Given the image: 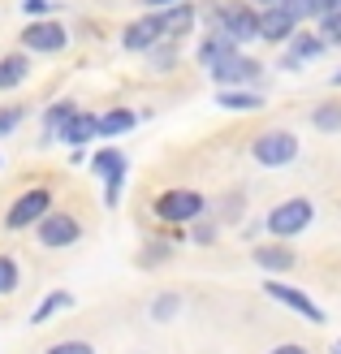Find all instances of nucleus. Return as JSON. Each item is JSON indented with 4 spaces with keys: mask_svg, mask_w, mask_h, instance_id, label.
Here are the masks:
<instances>
[{
    "mask_svg": "<svg viewBox=\"0 0 341 354\" xmlns=\"http://www.w3.org/2000/svg\"><path fill=\"white\" fill-rule=\"evenodd\" d=\"M333 86H341V69H337V74H333Z\"/></svg>",
    "mask_w": 341,
    "mask_h": 354,
    "instance_id": "36",
    "label": "nucleus"
},
{
    "mask_svg": "<svg viewBox=\"0 0 341 354\" xmlns=\"http://www.w3.org/2000/svg\"><path fill=\"white\" fill-rule=\"evenodd\" d=\"M250 5H259V9H273V5H285V0H250Z\"/></svg>",
    "mask_w": 341,
    "mask_h": 354,
    "instance_id": "35",
    "label": "nucleus"
},
{
    "mask_svg": "<svg viewBox=\"0 0 341 354\" xmlns=\"http://www.w3.org/2000/svg\"><path fill=\"white\" fill-rule=\"evenodd\" d=\"M30 78V57L26 52H5L0 57V91H13Z\"/></svg>",
    "mask_w": 341,
    "mask_h": 354,
    "instance_id": "15",
    "label": "nucleus"
},
{
    "mask_svg": "<svg viewBox=\"0 0 341 354\" xmlns=\"http://www.w3.org/2000/svg\"><path fill=\"white\" fill-rule=\"evenodd\" d=\"M250 160L264 169H281L298 160V134L294 130H264L255 143H250Z\"/></svg>",
    "mask_w": 341,
    "mask_h": 354,
    "instance_id": "1",
    "label": "nucleus"
},
{
    "mask_svg": "<svg viewBox=\"0 0 341 354\" xmlns=\"http://www.w3.org/2000/svg\"><path fill=\"white\" fill-rule=\"evenodd\" d=\"M17 281H22V268H17L13 255H0V298L17 290Z\"/></svg>",
    "mask_w": 341,
    "mask_h": 354,
    "instance_id": "25",
    "label": "nucleus"
},
{
    "mask_svg": "<svg viewBox=\"0 0 341 354\" xmlns=\"http://www.w3.org/2000/svg\"><path fill=\"white\" fill-rule=\"evenodd\" d=\"M233 52H238V44H233L229 35H221V30H212L208 39L199 44V65H208V69H212V65H221L225 57H233Z\"/></svg>",
    "mask_w": 341,
    "mask_h": 354,
    "instance_id": "19",
    "label": "nucleus"
},
{
    "mask_svg": "<svg viewBox=\"0 0 341 354\" xmlns=\"http://www.w3.org/2000/svg\"><path fill=\"white\" fill-rule=\"evenodd\" d=\"M311 221H315V207H311V199H302V194H298V199H285V203H277L273 212H268V216H264V229L281 242V238L302 234Z\"/></svg>",
    "mask_w": 341,
    "mask_h": 354,
    "instance_id": "2",
    "label": "nucleus"
},
{
    "mask_svg": "<svg viewBox=\"0 0 341 354\" xmlns=\"http://www.w3.org/2000/svg\"><path fill=\"white\" fill-rule=\"evenodd\" d=\"M65 307H74V294H69V290H52V294L44 298V303L30 311V324H48L52 315H57V311H65Z\"/></svg>",
    "mask_w": 341,
    "mask_h": 354,
    "instance_id": "22",
    "label": "nucleus"
},
{
    "mask_svg": "<svg viewBox=\"0 0 341 354\" xmlns=\"http://www.w3.org/2000/svg\"><path fill=\"white\" fill-rule=\"evenodd\" d=\"M324 52H329V44H324V35H320V30H298L294 39H290V57H298L302 65H307V61H320Z\"/></svg>",
    "mask_w": 341,
    "mask_h": 354,
    "instance_id": "18",
    "label": "nucleus"
},
{
    "mask_svg": "<svg viewBox=\"0 0 341 354\" xmlns=\"http://www.w3.org/2000/svg\"><path fill=\"white\" fill-rule=\"evenodd\" d=\"M91 138H100L95 113H74V117H69V126L61 130V143H65V147H86Z\"/></svg>",
    "mask_w": 341,
    "mask_h": 354,
    "instance_id": "14",
    "label": "nucleus"
},
{
    "mask_svg": "<svg viewBox=\"0 0 341 354\" xmlns=\"http://www.w3.org/2000/svg\"><path fill=\"white\" fill-rule=\"evenodd\" d=\"M216 104L233 113H250V109H264V95L250 91V86H233V91H216Z\"/></svg>",
    "mask_w": 341,
    "mask_h": 354,
    "instance_id": "21",
    "label": "nucleus"
},
{
    "mask_svg": "<svg viewBox=\"0 0 341 354\" xmlns=\"http://www.w3.org/2000/svg\"><path fill=\"white\" fill-rule=\"evenodd\" d=\"M177 311H182V298H177V294H160L156 303H151V320L156 324H169Z\"/></svg>",
    "mask_w": 341,
    "mask_h": 354,
    "instance_id": "24",
    "label": "nucleus"
},
{
    "mask_svg": "<svg viewBox=\"0 0 341 354\" xmlns=\"http://www.w3.org/2000/svg\"><path fill=\"white\" fill-rule=\"evenodd\" d=\"M333 354H341V342H337V350H333Z\"/></svg>",
    "mask_w": 341,
    "mask_h": 354,
    "instance_id": "37",
    "label": "nucleus"
},
{
    "mask_svg": "<svg viewBox=\"0 0 341 354\" xmlns=\"http://www.w3.org/2000/svg\"><path fill=\"white\" fill-rule=\"evenodd\" d=\"M298 22H320V0H285Z\"/></svg>",
    "mask_w": 341,
    "mask_h": 354,
    "instance_id": "26",
    "label": "nucleus"
},
{
    "mask_svg": "<svg viewBox=\"0 0 341 354\" xmlns=\"http://www.w3.org/2000/svg\"><path fill=\"white\" fill-rule=\"evenodd\" d=\"M91 169H95V177L104 182V207H117L121 203V186H125V169H130L125 151H117V147L95 151L91 156Z\"/></svg>",
    "mask_w": 341,
    "mask_h": 354,
    "instance_id": "5",
    "label": "nucleus"
},
{
    "mask_svg": "<svg viewBox=\"0 0 341 354\" xmlns=\"http://www.w3.org/2000/svg\"><path fill=\"white\" fill-rule=\"evenodd\" d=\"M151 9H169V5H182V0H147Z\"/></svg>",
    "mask_w": 341,
    "mask_h": 354,
    "instance_id": "34",
    "label": "nucleus"
},
{
    "mask_svg": "<svg viewBox=\"0 0 341 354\" xmlns=\"http://www.w3.org/2000/svg\"><path fill=\"white\" fill-rule=\"evenodd\" d=\"M264 65L255 57H246V52H233V57H225L221 65H212V82L221 86V91H233V86H250L259 82Z\"/></svg>",
    "mask_w": 341,
    "mask_h": 354,
    "instance_id": "9",
    "label": "nucleus"
},
{
    "mask_svg": "<svg viewBox=\"0 0 341 354\" xmlns=\"http://www.w3.org/2000/svg\"><path fill=\"white\" fill-rule=\"evenodd\" d=\"M156 13L165 17V35H169V39H182V35L194 26V17H199L186 0H182V5H169V9H156Z\"/></svg>",
    "mask_w": 341,
    "mask_h": 354,
    "instance_id": "20",
    "label": "nucleus"
},
{
    "mask_svg": "<svg viewBox=\"0 0 341 354\" xmlns=\"http://www.w3.org/2000/svg\"><path fill=\"white\" fill-rule=\"evenodd\" d=\"M0 169H5V156H0Z\"/></svg>",
    "mask_w": 341,
    "mask_h": 354,
    "instance_id": "38",
    "label": "nucleus"
},
{
    "mask_svg": "<svg viewBox=\"0 0 341 354\" xmlns=\"http://www.w3.org/2000/svg\"><path fill=\"white\" fill-rule=\"evenodd\" d=\"M194 242H216V225H194Z\"/></svg>",
    "mask_w": 341,
    "mask_h": 354,
    "instance_id": "32",
    "label": "nucleus"
},
{
    "mask_svg": "<svg viewBox=\"0 0 341 354\" xmlns=\"http://www.w3.org/2000/svg\"><path fill=\"white\" fill-rule=\"evenodd\" d=\"M320 35L324 44H341V17H320Z\"/></svg>",
    "mask_w": 341,
    "mask_h": 354,
    "instance_id": "29",
    "label": "nucleus"
},
{
    "mask_svg": "<svg viewBox=\"0 0 341 354\" xmlns=\"http://www.w3.org/2000/svg\"><path fill=\"white\" fill-rule=\"evenodd\" d=\"M294 35H298V17L290 13V5L259 9V39H268V44H290Z\"/></svg>",
    "mask_w": 341,
    "mask_h": 354,
    "instance_id": "12",
    "label": "nucleus"
},
{
    "mask_svg": "<svg viewBox=\"0 0 341 354\" xmlns=\"http://www.w3.org/2000/svg\"><path fill=\"white\" fill-rule=\"evenodd\" d=\"M22 13H30V22H44V17L52 13L48 0H22Z\"/></svg>",
    "mask_w": 341,
    "mask_h": 354,
    "instance_id": "30",
    "label": "nucleus"
},
{
    "mask_svg": "<svg viewBox=\"0 0 341 354\" xmlns=\"http://www.w3.org/2000/svg\"><path fill=\"white\" fill-rule=\"evenodd\" d=\"M259 263V268H268V272H290L294 263H298V255L290 251L285 242H273V246H255V255H250Z\"/></svg>",
    "mask_w": 341,
    "mask_h": 354,
    "instance_id": "16",
    "label": "nucleus"
},
{
    "mask_svg": "<svg viewBox=\"0 0 341 354\" xmlns=\"http://www.w3.org/2000/svg\"><path fill=\"white\" fill-rule=\"evenodd\" d=\"M95 126H100V138H121L138 126V113L134 109H109V113H95Z\"/></svg>",
    "mask_w": 341,
    "mask_h": 354,
    "instance_id": "13",
    "label": "nucleus"
},
{
    "mask_svg": "<svg viewBox=\"0 0 341 354\" xmlns=\"http://www.w3.org/2000/svg\"><path fill=\"white\" fill-rule=\"evenodd\" d=\"M165 259H169V246H147V255H142L147 268H156V263H165Z\"/></svg>",
    "mask_w": 341,
    "mask_h": 354,
    "instance_id": "31",
    "label": "nucleus"
},
{
    "mask_svg": "<svg viewBox=\"0 0 341 354\" xmlns=\"http://www.w3.org/2000/svg\"><path fill=\"white\" fill-rule=\"evenodd\" d=\"M48 212H52V190L48 186H30L26 194H17L13 207L5 212V229H30V225H39Z\"/></svg>",
    "mask_w": 341,
    "mask_h": 354,
    "instance_id": "6",
    "label": "nucleus"
},
{
    "mask_svg": "<svg viewBox=\"0 0 341 354\" xmlns=\"http://www.w3.org/2000/svg\"><path fill=\"white\" fill-rule=\"evenodd\" d=\"M74 113H82L74 100H57V104H48V109H44V138H48V143H52V138H61V130L69 126V117H74Z\"/></svg>",
    "mask_w": 341,
    "mask_h": 354,
    "instance_id": "17",
    "label": "nucleus"
},
{
    "mask_svg": "<svg viewBox=\"0 0 341 354\" xmlns=\"http://www.w3.org/2000/svg\"><path fill=\"white\" fill-rule=\"evenodd\" d=\"M311 126L324 130V134H337V130H341V104H315Z\"/></svg>",
    "mask_w": 341,
    "mask_h": 354,
    "instance_id": "23",
    "label": "nucleus"
},
{
    "mask_svg": "<svg viewBox=\"0 0 341 354\" xmlns=\"http://www.w3.org/2000/svg\"><path fill=\"white\" fill-rule=\"evenodd\" d=\"M203 194L199 190H190V186H173L165 190L156 199V216L160 221H169V225H190V221H199L203 216Z\"/></svg>",
    "mask_w": 341,
    "mask_h": 354,
    "instance_id": "3",
    "label": "nucleus"
},
{
    "mask_svg": "<svg viewBox=\"0 0 341 354\" xmlns=\"http://www.w3.org/2000/svg\"><path fill=\"white\" fill-rule=\"evenodd\" d=\"M22 48L52 57V52H65V48H69V30L57 22V17H44V22H30V26L22 30Z\"/></svg>",
    "mask_w": 341,
    "mask_h": 354,
    "instance_id": "11",
    "label": "nucleus"
},
{
    "mask_svg": "<svg viewBox=\"0 0 341 354\" xmlns=\"http://www.w3.org/2000/svg\"><path fill=\"white\" fill-rule=\"evenodd\" d=\"M22 117H26V109H0V138H9L22 126Z\"/></svg>",
    "mask_w": 341,
    "mask_h": 354,
    "instance_id": "27",
    "label": "nucleus"
},
{
    "mask_svg": "<svg viewBox=\"0 0 341 354\" xmlns=\"http://www.w3.org/2000/svg\"><path fill=\"white\" fill-rule=\"evenodd\" d=\"M160 39H169L165 17L160 13H142V17H134V22L121 30V48L125 52H151V48H160Z\"/></svg>",
    "mask_w": 341,
    "mask_h": 354,
    "instance_id": "10",
    "label": "nucleus"
},
{
    "mask_svg": "<svg viewBox=\"0 0 341 354\" xmlns=\"http://www.w3.org/2000/svg\"><path fill=\"white\" fill-rule=\"evenodd\" d=\"M44 354H95L91 342H57V346H48Z\"/></svg>",
    "mask_w": 341,
    "mask_h": 354,
    "instance_id": "28",
    "label": "nucleus"
},
{
    "mask_svg": "<svg viewBox=\"0 0 341 354\" xmlns=\"http://www.w3.org/2000/svg\"><path fill=\"white\" fill-rule=\"evenodd\" d=\"M268 354H311L307 346H298V342H281V346H273Z\"/></svg>",
    "mask_w": 341,
    "mask_h": 354,
    "instance_id": "33",
    "label": "nucleus"
},
{
    "mask_svg": "<svg viewBox=\"0 0 341 354\" xmlns=\"http://www.w3.org/2000/svg\"><path fill=\"white\" fill-rule=\"evenodd\" d=\"M208 22H212V30L229 35L238 48L250 44V39H259V13L246 9V5H225V9H216V17L208 13Z\"/></svg>",
    "mask_w": 341,
    "mask_h": 354,
    "instance_id": "4",
    "label": "nucleus"
},
{
    "mask_svg": "<svg viewBox=\"0 0 341 354\" xmlns=\"http://www.w3.org/2000/svg\"><path fill=\"white\" fill-rule=\"evenodd\" d=\"M35 238H39V246H48V251H61V246H74L82 238V225L74 212H48V216L35 225Z\"/></svg>",
    "mask_w": 341,
    "mask_h": 354,
    "instance_id": "7",
    "label": "nucleus"
},
{
    "mask_svg": "<svg viewBox=\"0 0 341 354\" xmlns=\"http://www.w3.org/2000/svg\"><path fill=\"white\" fill-rule=\"evenodd\" d=\"M264 294L273 298V303H281V307H290L294 315H302V320H311V324H324V307L315 303L311 294H302L298 286H285L281 277H273V281H264Z\"/></svg>",
    "mask_w": 341,
    "mask_h": 354,
    "instance_id": "8",
    "label": "nucleus"
}]
</instances>
